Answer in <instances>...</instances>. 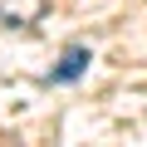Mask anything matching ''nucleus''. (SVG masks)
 <instances>
[{
  "label": "nucleus",
  "instance_id": "obj_1",
  "mask_svg": "<svg viewBox=\"0 0 147 147\" xmlns=\"http://www.w3.org/2000/svg\"><path fill=\"white\" fill-rule=\"evenodd\" d=\"M49 10V0H0V25L5 30H34Z\"/></svg>",
  "mask_w": 147,
  "mask_h": 147
},
{
  "label": "nucleus",
  "instance_id": "obj_2",
  "mask_svg": "<svg viewBox=\"0 0 147 147\" xmlns=\"http://www.w3.org/2000/svg\"><path fill=\"white\" fill-rule=\"evenodd\" d=\"M84 69H88V49L84 44H69L64 59H59V69H49V84H74Z\"/></svg>",
  "mask_w": 147,
  "mask_h": 147
}]
</instances>
